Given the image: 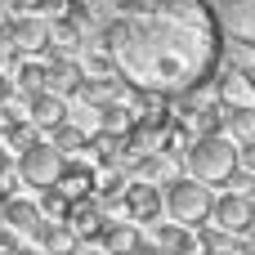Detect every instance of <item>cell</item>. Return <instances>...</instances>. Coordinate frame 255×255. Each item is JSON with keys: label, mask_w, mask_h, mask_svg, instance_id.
Instances as JSON below:
<instances>
[{"label": "cell", "mask_w": 255, "mask_h": 255, "mask_svg": "<svg viewBox=\"0 0 255 255\" xmlns=\"http://www.w3.org/2000/svg\"><path fill=\"white\" fill-rule=\"evenodd\" d=\"M251 215H255V197H251Z\"/></svg>", "instance_id": "d6a6232c"}, {"label": "cell", "mask_w": 255, "mask_h": 255, "mask_svg": "<svg viewBox=\"0 0 255 255\" xmlns=\"http://www.w3.org/2000/svg\"><path fill=\"white\" fill-rule=\"evenodd\" d=\"M233 170H238V143L224 130L188 139V148H184V175H193V179H202L211 188H224Z\"/></svg>", "instance_id": "7a4b0ae2"}, {"label": "cell", "mask_w": 255, "mask_h": 255, "mask_svg": "<svg viewBox=\"0 0 255 255\" xmlns=\"http://www.w3.org/2000/svg\"><path fill=\"white\" fill-rule=\"evenodd\" d=\"M81 81H85V67H81L76 54H49L45 58V90H54L63 99H76Z\"/></svg>", "instance_id": "9c48e42d"}, {"label": "cell", "mask_w": 255, "mask_h": 255, "mask_svg": "<svg viewBox=\"0 0 255 255\" xmlns=\"http://www.w3.org/2000/svg\"><path fill=\"white\" fill-rule=\"evenodd\" d=\"M206 224H211V229H220V233H229V238H247V233L255 229L251 197H247V193H233V188L215 193V202H211V215H206Z\"/></svg>", "instance_id": "5b68a950"}, {"label": "cell", "mask_w": 255, "mask_h": 255, "mask_svg": "<svg viewBox=\"0 0 255 255\" xmlns=\"http://www.w3.org/2000/svg\"><path fill=\"white\" fill-rule=\"evenodd\" d=\"M40 220H45V215H40V206H36L31 197H18V193H13V197L0 202V224H9L13 233H31Z\"/></svg>", "instance_id": "e0dca14e"}, {"label": "cell", "mask_w": 255, "mask_h": 255, "mask_svg": "<svg viewBox=\"0 0 255 255\" xmlns=\"http://www.w3.org/2000/svg\"><path fill=\"white\" fill-rule=\"evenodd\" d=\"M121 211H126V220H134V224H157L161 220V184H152V179H139V175H126V188H121Z\"/></svg>", "instance_id": "8992f818"}, {"label": "cell", "mask_w": 255, "mask_h": 255, "mask_svg": "<svg viewBox=\"0 0 255 255\" xmlns=\"http://www.w3.org/2000/svg\"><path fill=\"white\" fill-rule=\"evenodd\" d=\"M215 18H220V31L224 40L255 49V0H211Z\"/></svg>", "instance_id": "52a82bcc"}, {"label": "cell", "mask_w": 255, "mask_h": 255, "mask_svg": "<svg viewBox=\"0 0 255 255\" xmlns=\"http://www.w3.org/2000/svg\"><path fill=\"white\" fill-rule=\"evenodd\" d=\"M224 188H233V193H247V197H255V170H242V166H238V170L229 175V184H224Z\"/></svg>", "instance_id": "603a6c76"}, {"label": "cell", "mask_w": 255, "mask_h": 255, "mask_svg": "<svg viewBox=\"0 0 255 255\" xmlns=\"http://www.w3.org/2000/svg\"><path fill=\"white\" fill-rule=\"evenodd\" d=\"M4 31H9L18 54H45L49 49V18H40V13H18V18H9Z\"/></svg>", "instance_id": "ba28073f"}, {"label": "cell", "mask_w": 255, "mask_h": 255, "mask_svg": "<svg viewBox=\"0 0 255 255\" xmlns=\"http://www.w3.org/2000/svg\"><path fill=\"white\" fill-rule=\"evenodd\" d=\"M63 117H67V99H63V94H54V90L27 94V121H31L36 130H54Z\"/></svg>", "instance_id": "9a60e30c"}, {"label": "cell", "mask_w": 255, "mask_h": 255, "mask_svg": "<svg viewBox=\"0 0 255 255\" xmlns=\"http://www.w3.org/2000/svg\"><path fill=\"white\" fill-rule=\"evenodd\" d=\"M94 242H99L108 255H130L139 242H143V224H134V220H112V215H108Z\"/></svg>", "instance_id": "5bb4252c"}, {"label": "cell", "mask_w": 255, "mask_h": 255, "mask_svg": "<svg viewBox=\"0 0 255 255\" xmlns=\"http://www.w3.org/2000/svg\"><path fill=\"white\" fill-rule=\"evenodd\" d=\"M166 255H211V242H206L202 229H188V224H184L179 238L170 242V251H166Z\"/></svg>", "instance_id": "ffe728a7"}, {"label": "cell", "mask_w": 255, "mask_h": 255, "mask_svg": "<svg viewBox=\"0 0 255 255\" xmlns=\"http://www.w3.org/2000/svg\"><path fill=\"white\" fill-rule=\"evenodd\" d=\"M13 184H18V175H0V202L13 197Z\"/></svg>", "instance_id": "83f0119b"}, {"label": "cell", "mask_w": 255, "mask_h": 255, "mask_svg": "<svg viewBox=\"0 0 255 255\" xmlns=\"http://www.w3.org/2000/svg\"><path fill=\"white\" fill-rule=\"evenodd\" d=\"M13 90H18V94H36V90H45V58H40V54H22V58H13Z\"/></svg>", "instance_id": "ac0fdd59"}, {"label": "cell", "mask_w": 255, "mask_h": 255, "mask_svg": "<svg viewBox=\"0 0 255 255\" xmlns=\"http://www.w3.org/2000/svg\"><path fill=\"white\" fill-rule=\"evenodd\" d=\"M49 143H54L63 157H76V152H85V143H90V130H81L76 121H67V117H63V121L49 130Z\"/></svg>", "instance_id": "d6986e66"}, {"label": "cell", "mask_w": 255, "mask_h": 255, "mask_svg": "<svg viewBox=\"0 0 255 255\" xmlns=\"http://www.w3.org/2000/svg\"><path fill=\"white\" fill-rule=\"evenodd\" d=\"M9 18H13V9H9V4H4V0H0V31H4V27H9Z\"/></svg>", "instance_id": "f1b7e54d"}, {"label": "cell", "mask_w": 255, "mask_h": 255, "mask_svg": "<svg viewBox=\"0 0 255 255\" xmlns=\"http://www.w3.org/2000/svg\"><path fill=\"white\" fill-rule=\"evenodd\" d=\"M211 202H215V188L202 184V179H193V175H175V179L161 184V206H166V215L179 220V224H188V229H202V224H206Z\"/></svg>", "instance_id": "3957f363"}, {"label": "cell", "mask_w": 255, "mask_h": 255, "mask_svg": "<svg viewBox=\"0 0 255 255\" xmlns=\"http://www.w3.org/2000/svg\"><path fill=\"white\" fill-rule=\"evenodd\" d=\"M238 166L242 170H255V139L251 143H238Z\"/></svg>", "instance_id": "cb8c5ba5"}, {"label": "cell", "mask_w": 255, "mask_h": 255, "mask_svg": "<svg viewBox=\"0 0 255 255\" xmlns=\"http://www.w3.org/2000/svg\"><path fill=\"white\" fill-rule=\"evenodd\" d=\"M220 130L233 143H251L255 139V103H220Z\"/></svg>", "instance_id": "2e32d148"}, {"label": "cell", "mask_w": 255, "mask_h": 255, "mask_svg": "<svg viewBox=\"0 0 255 255\" xmlns=\"http://www.w3.org/2000/svg\"><path fill=\"white\" fill-rule=\"evenodd\" d=\"M36 139H40V134H36V126H31L27 117H18V121L4 130V143H9V152H22V148H31Z\"/></svg>", "instance_id": "44dd1931"}, {"label": "cell", "mask_w": 255, "mask_h": 255, "mask_svg": "<svg viewBox=\"0 0 255 255\" xmlns=\"http://www.w3.org/2000/svg\"><path fill=\"white\" fill-rule=\"evenodd\" d=\"M36 206H40L45 220H63V215H67V197H63L58 188H40V202H36Z\"/></svg>", "instance_id": "7402d4cb"}, {"label": "cell", "mask_w": 255, "mask_h": 255, "mask_svg": "<svg viewBox=\"0 0 255 255\" xmlns=\"http://www.w3.org/2000/svg\"><path fill=\"white\" fill-rule=\"evenodd\" d=\"M67 202H76V197H94V188H99V166H90V161H81V157H67L63 161V170H58V184H54Z\"/></svg>", "instance_id": "30bf717a"}, {"label": "cell", "mask_w": 255, "mask_h": 255, "mask_svg": "<svg viewBox=\"0 0 255 255\" xmlns=\"http://www.w3.org/2000/svg\"><path fill=\"white\" fill-rule=\"evenodd\" d=\"M0 175H18V170H13V152H9V148H0Z\"/></svg>", "instance_id": "4316f807"}, {"label": "cell", "mask_w": 255, "mask_h": 255, "mask_svg": "<svg viewBox=\"0 0 255 255\" xmlns=\"http://www.w3.org/2000/svg\"><path fill=\"white\" fill-rule=\"evenodd\" d=\"M22 117H27V112H22ZM13 121H18V112H13L9 103H0V139H4V130H9Z\"/></svg>", "instance_id": "d4e9b609"}, {"label": "cell", "mask_w": 255, "mask_h": 255, "mask_svg": "<svg viewBox=\"0 0 255 255\" xmlns=\"http://www.w3.org/2000/svg\"><path fill=\"white\" fill-rule=\"evenodd\" d=\"M13 94H18V90H13V76H9V72L0 67V103H9Z\"/></svg>", "instance_id": "484cf974"}, {"label": "cell", "mask_w": 255, "mask_h": 255, "mask_svg": "<svg viewBox=\"0 0 255 255\" xmlns=\"http://www.w3.org/2000/svg\"><path fill=\"white\" fill-rule=\"evenodd\" d=\"M211 85H215V99L220 103H255V76L251 72H242V67H215V76H211Z\"/></svg>", "instance_id": "8fae6325"}, {"label": "cell", "mask_w": 255, "mask_h": 255, "mask_svg": "<svg viewBox=\"0 0 255 255\" xmlns=\"http://www.w3.org/2000/svg\"><path fill=\"white\" fill-rule=\"evenodd\" d=\"M76 255H108V251H103V247H81Z\"/></svg>", "instance_id": "4dcf8cb0"}, {"label": "cell", "mask_w": 255, "mask_h": 255, "mask_svg": "<svg viewBox=\"0 0 255 255\" xmlns=\"http://www.w3.org/2000/svg\"><path fill=\"white\" fill-rule=\"evenodd\" d=\"M63 220L72 224V233H76L81 242H94L99 229H103V220H108V211H103L99 197H76V202H67V215H63Z\"/></svg>", "instance_id": "4fadbf2b"}, {"label": "cell", "mask_w": 255, "mask_h": 255, "mask_svg": "<svg viewBox=\"0 0 255 255\" xmlns=\"http://www.w3.org/2000/svg\"><path fill=\"white\" fill-rule=\"evenodd\" d=\"M247 242H251V251H255V229H251V233H247Z\"/></svg>", "instance_id": "1f68e13d"}, {"label": "cell", "mask_w": 255, "mask_h": 255, "mask_svg": "<svg viewBox=\"0 0 255 255\" xmlns=\"http://www.w3.org/2000/svg\"><path fill=\"white\" fill-rule=\"evenodd\" d=\"M31 238H36V247L45 255H76L85 242L72 233V224L67 220H40L36 229H31Z\"/></svg>", "instance_id": "7c38bea8"}, {"label": "cell", "mask_w": 255, "mask_h": 255, "mask_svg": "<svg viewBox=\"0 0 255 255\" xmlns=\"http://www.w3.org/2000/svg\"><path fill=\"white\" fill-rule=\"evenodd\" d=\"M99 45L117 76L152 99L206 90L224 63V31L211 0H117Z\"/></svg>", "instance_id": "6da1fadb"}, {"label": "cell", "mask_w": 255, "mask_h": 255, "mask_svg": "<svg viewBox=\"0 0 255 255\" xmlns=\"http://www.w3.org/2000/svg\"><path fill=\"white\" fill-rule=\"evenodd\" d=\"M9 255H45V251H40V247H13Z\"/></svg>", "instance_id": "f546056e"}, {"label": "cell", "mask_w": 255, "mask_h": 255, "mask_svg": "<svg viewBox=\"0 0 255 255\" xmlns=\"http://www.w3.org/2000/svg\"><path fill=\"white\" fill-rule=\"evenodd\" d=\"M63 152L49 143V139H36L31 148H22V152H13V170H18V184H27V188H54L58 184V170H63Z\"/></svg>", "instance_id": "277c9868"}]
</instances>
